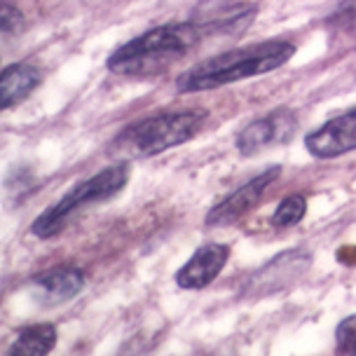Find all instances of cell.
<instances>
[{"label": "cell", "mask_w": 356, "mask_h": 356, "mask_svg": "<svg viewBox=\"0 0 356 356\" xmlns=\"http://www.w3.org/2000/svg\"><path fill=\"white\" fill-rule=\"evenodd\" d=\"M298 129V122H296V115L289 111V108H279V111L270 113L265 118H258L249 122L237 134V145L239 155L244 157H251L256 152H263L272 145H282L289 141L291 136L296 134Z\"/></svg>", "instance_id": "obj_6"}, {"label": "cell", "mask_w": 356, "mask_h": 356, "mask_svg": "<svg viewBox=\"0 0 356 356\" xmlns=\"http://www.w3.org/2000/svg\"><path fill=\"white\" fill-rule=\"evenodd\" d=\"M227 258H230V249H227L225 244L211 241V244L200 246V249L193 253V258L176 272V284L186 291L204 289V286H209L220 275Z\"/></svg>", "instance_id": "obj_9"}, {"label": "cell", "mask_w": 356, "mask_h": 356, "mask_svg": "<svg viewBox=\"0 0 356 356\" xmlns=\"http://www.w3.org/2000/svg\"><path fill=\"white\" fill-rule=\"evenodd\" d=\"M293 54L296 44L286 40H265L258 44H246V47L230 49V52H222L218 56L197 63L176 80V89L181 94H193L249 80L256 78V75H265L282 68Z\"/></svg>", "instance_id": "obj_2"}, {"label": "cell", "mask_w": 356, "mask_h": 356, "mask_svg": "<svg viewBox=\"0 0 356 356\" xmlns=\"http://www.w3.org/2000/svg\"><path fill=\"white\" fill-rule=\"evenodd\" d=\"M204 111H174L160 113L145 120H136L111 145V152L118 160H131V157H152L160 152L176 148L195 138V134L204 124Z\"/></svg>", "instance_id": "obj_3"}, {"label": "cell", "mask_w": 356, "mask_h": 356, "mask_svg": "<svg viewBox=\"0 0 356 356\" xmlns=\"http://www.w3.org/2000/svg\"><path fill=\"white\" fill-rule=\"evenodd\" d=\"M200 38L202 31L197 24H164L120 44L108 56L106 66L122 78H155L186 59Z\"/></svg>", "instance_id": "obj_1"}, {"label": "cell", "mask_w": 356, "mask_h": 356, "mask_svg": "<svg viewBox=\"0 0 356 356\" xmlns=\"http://www.w3.org/2000/svg\"><path fill=\"white\" fill-rule=\"evenodd\" d=\"M305 148L319 160H333L356 150V108L326 120L319 129L305 138Z\"/></svg>", "instance_id": "obj_8"}, {"label": "cell", "mask_w": 356, "mask_h": 356, "mask_svg": "<svg viewBox=\"0 0 356 356\" xmlns=\"http://www.w3.org/2000/svg\"><path fill=\"white\" fill-rule=\"evenodd\" d=\"M56 345V326L54 323H35L17 333L10 347L12 356H44Z\"/></svg>", "instance_id": "obj_12"}, {"label": "cell", "mask_w": 356, "mask_h": 356, "mask_svg": "<svg viewBox=\"0 0 356 356\" xmlns=\"http://www.w3.org/2000/svg\"><path fill=\"white\" fill-rule=\"evenodd\" d=\"M282 169L270 167L263 174L253 176L251 181H246L244 186H239L234 193H230L225 200H220L211 211L207 213V225L209 227H222V225H232L239 218H244L253 207H258V202L263 200V195L267 193V188L277 181Z\"/></svg>", "instance_id": "obj_7"}, {"label": "cell", "mask_w": 356, "mask_h": 356, "mask_svg": "<svg viewBox=\"0 0 356 356\" xmlns=\"http://www.w3.org/2000/svg\"><path fill=\"white\" fill-rule=\"evenodd\" d=\"M328 33L345 47H356V0H345L326 19Z\"/></svg>", "instance_id": "obj_13"}, {"label": "cell", "mask_w": 356, "mask_h": 356, "mask_svg": "<svg viewBox=\"0 0 356 356\" xmlns=\"http://www.w3.org/2000/svg\"><path fill=\"white\" fill-rule=\"evenodd\" d=\"M309 265L312 256L302 249H289L279 253L277 258H272L270 263H265L253 275H249V279L241 284V296L265 298L279 293V291H286L309 270Z\"/></svg>", "instance_id": "obj_5"}, {"label": "cell", "mask_w": 356, "mask_h": 356, "mask_svg": "<svg viewBox=\"0 0 356 356\" xmlns=\"http://www.w3.org/2000/svg\"><path fill=\"white\" fill-rule=\"evenodd\" d=\"M85 286V275L78 267H52L33 279L35 298L42 305H61L71 300Z\"/></svg>", "instance_id": "obj_10"}, {"label": "cell", "mask_w": 356, "mask_h": 356, "mask_svg": "<svg viewBox=\"0 0 356 356\" xmlns=\"http://www.w3.org/2000/svg\"><path fill=\"white\" fill-rule=\"evenodd\" d=\"M0 26H3V35H10V31L12 33L22 31V26H24L22 12H19L15 5L3 3V8H0Z\"/></svg>", "instance_id": "obj_16"}, {"label": "cell", "mask_w": 356, "mask_h": 356, "mask_svg": "<svg viewBox=\"0 0 356 356\" xmlns=\"http://www.w3.org/2000/svg\"><path fill=\"white\" fill-rule=\"evenodd\" d=\"M335 345H338L340 354L356 356V314L340 321L338 330H335Z\"/></svg>", "instance_id": "obj_15"}, {"label": "cell", "mask_w": 356, "mask_h": 356, "mask_svg": "<svg viewBox=\"0 0 356 356\" xmlns=\"http://www.w3.org/2000/svg\"><path fill=\"white\" fill-rule=\"evenodd\" d=\"M127 181H129V167H127V162L120 160L118 164L99 171L92 178L82 181L80 186L68 190L54 207H49L47 211L38 216L35 222L31 225V232L40 239L56 237L82 209L111 200L113 195H118L127 186Z\"/></svg>", "instance_id": "obj_4"}, {"label": "cell", "mask_w": 356, "mask_h": 356, "mask_svg": "<svg viewBox=\"0 0 356 356\" xmlns=\"http://www.w3.org/2000/svg\"><path fill=\"white\" fill-rule=\"evenodd\" d=\"M40 80L42 73L38 71L33 63L19 61L8 66L3 71V78H0V108L8 111V108L17 106L19 101H24L40 85Z\"/></svg>", "instance_id": "obj_11"}, {"label": "cell", "mask_w": 356, "mask_h": 356, "mask_svg": "<svg viewBox=\"0 0 356 356\" xmlns=\"http://www.w3.org/2000/svg\"><path fill=\"white\" fill-rule=\"evenodd\" d=\"M307 213V200L302 195H289L279 202L275 216H272V225L275 227H291L296 222L302 220V216Z\"/></svg>", "instance_id": "obj_14"}]
</instances>
